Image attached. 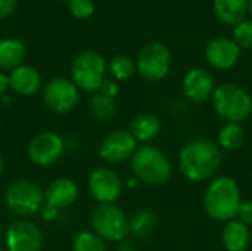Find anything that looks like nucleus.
Here are the masks:
<instances>
[{
    "label": "nucleus",
    "mask_w": 252,
    "mask_h": 251,
    "mask_svg": "<svg viewBox=\"0 0 252 251\" xmlns=\"http://www.w3.org/2000/svg\"><path fill=\"white\" fill-rule=\"evenodd\" d=\"M221 163L217 143L208 139H195L183 146L179 155V167L186 179L204 182L213 178Z\"/></svg>",
    "instance_id": "f257e3e1"
},
{
    "label": "nucleus",
    "mask_w": 252,
    "mask_h": 251,
    "mask_svg": "<svg viewBox=\"0 0 252 251\" xmlns=\"http://www.w3.org/2000/svg\"><path fill=\"white\" fill-rule=\"evenodd\" d=\"M241 192L238 183L229 176L216 178L207 188L204 206L210 217L220 222H230L238 217L241 207Z\"/></svg>",
    "instance_id": "f03ea898"
},
{
    "label": "nucleus",
    "mask_w": 252,
    "mask_h": 251,
    "mask_svg": "<svg viewBox=\"0 0 252 251\" xmlns=\"http://www.w3.org/2000/svg\"><path fill=\"white\" fill-rule=\"evenodd\" d=\"M216 112L227 123H241L250 117L252 98L250 93L236 84H221L213 93Z\"/></svg>",
    "instance_id": "7ed1b4c3"
},
{
    "label": "nucleus",
    "mask_w": 252,
    "mask_h": 251,
    "mask_svg": "<svg viewBox=\"0 0 252 251\" xmlns=\"http://www.w3.org/2000/svg\"><path fill=\"white\" fill-rule=\"evenodd\" d=\"M44 191L28 179L12 182L4 192V204L7 210L19 217H31L44 206Z\"/></svg>",
    "instance_id": "20e7f679"
},
{
    "label": "nucleus",
    "mask_w": 252,
    "mask_h": 251,
    "mask_svg": "<svg viewBox=\"0 0 252 251\" xmlns=\"http://www.w3.org/2000/svg\"><path fill=\"white\" fill-rule=\"evenodd\" d=\"M131 170L139 180L149 185L165 183L171 176V167L167 157L151 145L136 149L131 157Z\"/></svg>",
    "instance_id": "39448f33"
},
{
    "label": "nucleus",
    "mask_w": 252,
    "mask_h": 251,
    "mask_svg": "<svg viewBox=\"0 0 252 251\" xmlns=\"http://www.w3.org/2000/svg\"><path fill=\"white\" fill-rule=\"evenodd\" d=\"M106 72V64L100 53L94 50L81 52L72 62L71 80L84 92H96L100 89Z\"/></svg>",
    "instance_id": "423d86ee"
},
{
    "label": "nucleus",
    "mask_w": 252,
    "mask_h": 251,
    "mask_svg": "<svg viewBox=\"0 0 252 251\" xmlns=\"http://www.w3.org/2000/svg\"><path fill=\"white\" fill-rule=\"evenodd\" d=\"M92 228L106 241H124L128 232V220L124 212L114 204H99L92 213Z\"/></svg>",
    "instance_id": "0eeeda50"
},
{
    "label": "nucleus",
    "mask_w": 252,
    "mask_h": 251,
    "mask_svg": "<svg viewBox=\"0 0 252 251\" xmlns=\"http://www.w3.org/2000/svg\"><path fill=\"white\" fill-rule=\"evenodd\" d=\"M171 65V52L170 49L159 41H152L142 47L137 56L136 68L139 74L148 81L162 80Z\"/></svg>",
    "instance_id": "6e6552de"
},
{
    "label": "nucleus",
    "mask_w": 252,
    "mask_h": 251,
    "mask_svg": "<svg viewBox=\"0 0 252 251\" xmlns=\"http://www.w3.org/2000/svg\"><path fill=\"white\" fill-rule=\"evenodd\" d=\"M43 101L56 114H66L78 104V87L66 77H55L44 86Z\"/></svg>",
    "instance_id": "1a4fd4ad"
},
{
    "label": "nucleus",
    "mask_w": 252,
    "mask_h": 251,
    "mask_svg": "<svg viewBox=\"0 0 252 251\" xmlns=\"http://www.w3.org/2000/svg\"><path fill=\"white\" fill-rule=\"evenodd\" d=\"M65 151V142L61 135L55 132H40L28 143V158L38 167H49L55 164Z\"/></svg>",
    "instance_id": "9d476101"
},
{
    "label": "nucleus",
    "mask_w": 252,
    "mask_h": 251,
    "mask_svg": "<svg viewBox=\"0 0 252 251\" xmlns=\"http://www.w3.org/2000/svg\"><path fill=\"white\" fill-rule=\"evenodd\" d=\"M44 237L41 229L25 219L13 222L6 231L7 251H41Z\"/></svg>",
    "instance_id": "9b49d317"
},
{
    "label": "nucleus",
    "mask_w": 252,
    "mask_h": 251,
    "mask_svg": "<svg viewBox=\"0 0 252 251\" xmlns=\"http://www.w3.org/2000/svg\"><path fill=\"white\" fill-rule=\"evenodd\" d=\"M89 192L100 204H112L123 194V182L117 172L108 167H99L89 176Z\"/></svg>",
    "instance_id": "f8f14e48"
},
{
    "label": "nucleus",
    "mask_w": 252,
    "mask_h": 251,
    "mask_svg": "<svg viewBox=\"0 0 252 251\" xmlns=\"http://www.w3.org/2000/svg\"><path fill=\"white\" fill-rule=\"evenodd\" d=\"M137 149V141L127 130H114L106 135L99 146V155L109 164H118L133 157Z\"/></svg>",
    "instance_id": "ddd939ff"
},
{
    "label": "nucleus",
    "mask_w": 252,
    "mask_h": 251,
    "mask_svg": "<svg viewBox=\"0 0 252 251\" xmlns=\"http://www.w3.org/2000/svg\"><path fill=\"white\" fill-rule=\"evenodd\" d=\"M241 50L236 41L227 37H217L211 40L205 47L207 61L217 70H229L239 59Z\"/></svg>",
    "instance_id": "4468645a"
},
{
    "label": "nucleus",
    "mask_w": 252,
    "mask_h": 251,
    "mask_svg": "<svg viewBox=\"0 0 252 251\" xmlns=\"http://www.w3.org/2000/svg\"><path fill=\"white\" fill-rule=\"evenodd\" d=\"M183 90L190 101L204 102L216 90L214 77L204 68H193L183 78Z\"/></svg>",
    "instance_id": "2eb2a0df"
},
{
    "label": "nucleus",
    "mask_w": 252,
    "mask_h": 251,
    "mask_svg": "<svg viewBox=\"0 0 252 251\" xmlns=\"http://www.w3.org/2000/svg\"><path fill=\"white\" fill-rule=\"evenodd\" d=\"M78 197V186L68 178L55 179L44 192L46 204L61 210L72 206Z\"/></svg>",
    "instance_id": "dca6fc26"
},
{
    "label": "nucleus",
    "mask_w": 252,
    "mask_h": 251,
    "mask_svg": "<svg viewBox=\"0 0 252 251\" xmlns=\"http://www.w3.org/2000/svg\"><path fill=\"white\" fill-rule=\"evenodd\" d=\"M10 89L21 96H31L37 93L41 87V75L40 72L30 65H19L12 70L9 74Z\"/></svg>",
    "instance_id": "f3484780"
},
{
    "label": "nucleus",
    "mask_w": 252,
    "mask_h": 251,
    "mask_svg": "<svg viewBox=\"0 0 252 251\" xmlns=\"http://www.w3.org/2000/svg\"><path fill=\"white\" fill-rule=\"evenodd\" d=\"M221 240L227 251H245L251 243V232L245 223L233 219L226 223Z\"/></svg>",
    "instance_id": "a211bd4d"
},
{
    "label": "nucleus",
    "mask_w": 252,
    "mask_h": 251,
    "mask_svg": "<svg viewBox=\"0 0 252 251\" xmlns=\"http://www.w3.org/2000/svg\"><path fill=\"white\" fill-rule=\"evenodd\" d=\"M25 58V46L18 38H1L0 40V70L12 71L22 65Z\"/></svg>",
    "instance_id": "6ab92c4d"
},
{
    "label": "nucleus",
    "mask_w": 252,
    "mask_h": 251,
    "mask_svg": "<svg viewBox=\"0 0 252 251\" xmlns=\"http://www.w3.org/2000/svg\"><path fill=\"white\" fill-rule=\"evenodd\" d=\"M161 130V121L157 115L143 112L134 117V120L130 124V133L134 136L136 141L148 142L154 139Z\"/></svg>",
    "instance_id": "aec40b11"
},
{
    "label": "nucleus",
    "mask_w": 252,
    "mask_h": 251,
    "mask_svg": "<svg viewBox=\"0 0 252 251\" xmlns=\"http://www.w3.org/2000/svg\"><path fill=\"white\" fill-rule=\"evenodd\" d=\"M217 16L229 25H238L247 15L248 0H214Z\"/></svg>",
    "instance_id": "412c9836"
},
{
    "label": "nucleus",
    "mask_w": 252,
    "mask_h": 251,
    "mask_svg": "<svg viewBox=\"0 0 252 251\" xmlns=\"http://www.w3.org/2000/svg\"><path fill=\"white\" fill-rule=\"evenodd\" d=\"M157 216L151 210H139L128 220V232L134 237H146L157 225Z\"/></svg>",
    "instance_id": "4be33fe9"
},
{
    "label": "nucleus",
    "mask_w": 252,
    "mask_h": 251,
    "mask_svg": "<svg viewBox=\"0 0 252 251\" xmlns=\"http://www.w3.org/2000/svg\"><path fill=\"white\" fill-rule=\"evenodd\" d=\"M90 112L97 121L106 123L115 117L117 105L112 98L103 96L102 93H96L90 99Z\"/></svg>",
    "instance_id": "5701e85b"
},
{
    "label": "nucleus",
    "mask_w": 252,
    "mask_h": 251,
    "mask_svg": "<svg viewBox=\"0 0 252 251\" xmlns=\"http://www.w3.org/2000/svg\"><path fill=\"white\" fill-rule=\"evenodd\" d=\"M245 133L238 123H226L219 132V143L221 148L235 151L244 145Z\"/></svg>",
    "instance_id": "b1692460"
},
{
    "label": "nucleus",
    "mask_w": 252,
    "mask_h": 251,
    "mask_svg": "<svg viewBox=\"0 0 252 251\" xmlns=\"http://www.w3.org/2000/svg\"><path fill=\"white\" fill-rule=\"evenodd\" d=\"M72 251H106L105 240L90 231H83L75 235L72 241Z\"/></svg>",
    "instance_id": "393cba45"
},
{
    "label": "nucleus",
    "mask_w": 252,
    "mask_h": 251,
    "mask_svg": "<svg viewBox=\"0 0 252 251\" xmlns=\"http://www.w3.org/2000/svg\"><path fill=\"white\" fill-rule=\"evenodd\" d=\"M109 70L114 75V78L117 80H128L134 71H136V65L133 62V59L127 55H117L115 58H112L111 64H109Z\"/></svg>",
    "instance_id": "a878e982"
},
{
    "label": "nucleus",
    "mask_w": 252,
    "mask_h": 251,
    "mask_svg": "<svg viewBox=\"0 0 252 251\" xmlns=\"http://www.w3.org/2000/svg\"><path fill=\"white\" fill-rule=\"evenodd\" d=\"M235 41L238 46L252 49V21H242L235 28Z\"/></svg>",
    "instance_id": "bb28decb"
},
{
    "label": "nucleus",
    "mask_w": 252,
    "mask_h": 251,
    "mask_svg": "<svg viewBox=\"0 0 252 251\" xmlns=\"http://www.w3.org/2000/svg\"><path fill=\"white\" fill-rule=\"evenodd\" d=\"M69 10L78 19H87L94 12L93 0H69Z\"/></svg>",
    "instance_id": "cd10ccee"
},
{
    "label": "nucleus",
    "mask_w": 252,
    "mask_h": 251,
    "mask_svg": "<svg viewBox=\"0 0 252 251\" xmlns=\"http://www.w3.org/2000/svg\"><path fill=\"white\" fill-rule=\"evenodd\" d=\"M238 217L242 223H245L247 226H252V201H244L239 207L238 212Z\"/></svg>",
    "instance_id": "c85d7f7f"
},
{
    "label": "nucleus",
    "mask_w": 252,
    "mask_h": 251,
    "mask_svg": "<svg viewBox=\"0 0 252 251\" xmlns=\"http://www.w3.org/2000/svg\"><path fill=\"white\" fill-rule=\"evenodd\" d=\"M99 93H102L103 96H108V98H115L118 95V84L114 81V80H109V78H105L100 89H99Z\"/></svg>",
    "instance_id": "c756f323"
},
{
    "label": "nucleus",
    "mask_w": 252,
    "mask_h": 251,
    "mask_svg": "<svg viewBox=\"0 0 252 251\" xmlns=\"http://www.w3.org/2000/svg\"><path fill=\"white\" fill-rule=\"evenodd\" d=\"M18 6V0H0V19L10 16Z\"/></svg>",
    "instance_id": "7c9ffc66"
},
{
    "label": "nucleus",
    "mask_w": 252,
    "mask_h": 251,
    "mask_svg": "<svg viewBox=\"0 0 252 251\" xmlns=\"http://www.w3.org/2000/svg\"><path fill=\"white\" fill-rule=\"evenodd\" d=\"M40 213H41V217H43L44 220L52 222V220L58 219L59 210L55 209V207H52V206H49V204H46V206H43V209L40 210Z\"/></svg>",
    "instance_id": "2f4dec72"
},
{
    "label": "nucleus",
    "mask_w": 252,
    "mask_h": 251,
    "mask_svg": "<svg viewBox=\"0 0 252 251\" xmlns=\"http://www.w3.org/2000/svg\"><path fill=\"white\" fill-rule=\"evenodd\" d=\"M10 89V83H9V75L4 72H0V96L6 95V92Z\"/></svg>",
    "instance_id": "473e14b6"
},
{
    "label": "nucleus",
    "mask_w": 252,
    "mask_h": 251,
    "mask_svg": "<svg viewBox=\"0 0 252 251\" xmlns=\"http://www.w3.org/2000/svg\"><path fill=\"white\" fill-rule=\"evenodd\" d=\"M118 251H134V247H133L131 244H128V243L121 241V244H120V247H118Z\"/></svg>",
    "instance_id": "72a5a7b5"
},
{
    "label": "nucleus",
    "mask_w": 252,
    "mask_h": 251,
    "mask_svg": "<svg viewBox=\"0 0 252 251\" xmlns=\"http://www.w3.org/2000/svg\"><path fill=\"white\" fill-rule=\"evenodd\" d=\"M0 101H1L4 105H10V104H12V99H10V96H7V95L0 96Z\"/></svg>",
    "instance_id": "f704fd0d"
},
{
    "label": "nucleus",
    "mask_w": 252,
    "mask_h": 251,
    "mask_svg": "<svg viewBox=\"0 0 252 251\" xmlns=\"http://www.w3.org/2000/svg\"><path fill=\"white\" fill-rule=\"evenodd\" d=\"M130 188H133V186H136L137 185V180H134V179H131V180H128V183H127Z\"/></svg>",
    "instance_id": "c9c22d12"
},
{
    "label": "nucleus",
    "mask_w": 252,
    "mask_h": 251,
    "mask_svg": "<svg viewBox=\"0 0 252 251\" xmlns=\"http://www.w3.org/2000/svg\"><path fill=\"white\" fill-rule=\"evenodd\" d=\"M3 169H4V163H3V158H1V155H0V175L3 173Z\"/></svg>",
    "instance_id": "e433bc0d"
},
{
    "label": "nucleus",
    "mask_w": 252,
    "mask_h": 251,
    "mask_svg": "<svg viewBox=\"0 0 252 251\" xmlns=\"http://www.w3.org/2000/svg\"><path fill=\"white\" fill-rule=\"evenodd\" d=\"M248 10L251 12L252 15V0H248Z\"/></svg>",
    "instance_id": "4c0bfd02"
},
{
    "label": "nucleus",
    "mask_w": 252,
    "mask_h": 251,
    "mask_svg": "<svg viewBox=\"0 0 252 251\" xmlns=\"http://www.w3.org/2000/svg\"><path fill=\"white\" fill-rule=\"evenodd\" d=\"M251 241H252V234H251Z\"/></svg>",
    "instance_id": "58836bf2"
},
{
    "label": "nucleus",
    "mask_w": 252,
    "mask_h": 251,
    "mask_svg": "<svg viewBox=\"0 0 252 251\" xmlns=\"http://www.w3.org/2000/svg\"><path fill=\"white\" fill-rule=\"evenodd\" d=\"M0 251H7V250H0Z\"/></svg>",
    "instance_id": "ea45409f"
}]
</instances>
